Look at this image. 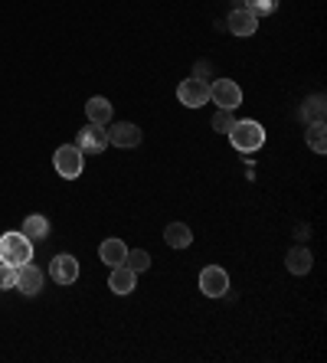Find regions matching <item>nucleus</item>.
Segmentation results:
<instances>
[{"instance_id": "10", "label": "nucleus", "mask_w": 327, "mask_h": 363, "mask_svg": "<svg viewBox=\"0 0 327 363\" xmlns=\"http://www.w3.org/2000/svg\"><path fill=\"white\" fill-rule=\"evenodd\" d=\"M13 288H20L23 295H40V288H43V272L36 269L33 262L17 265V285H13Z\"/></svg>"}, {"instance_id": "16", "label": "nucleus", "mask_w": 327, "mask_h": 363, "mask_svg": "<svg viewBox=\"0 0 327 363\" xmlns=\"http://www.w3.org/2000/svg\"><path fill=\"white\" fill-rule=\"evenodd\" d=\"M20 233H23L30 242H40V239L50 236V220H46V216H26Z\"/></svg>"}, {"instance_id": "20", "label": "nucleus", "mask_w": 327, "mask_h": 363, "mask_svg": "<svg viewBox=\"0 0 327 363\" xmlns=\"http://www.w3.org/2000/svg\"><path fill=\"white\" fill-rule=\"evenodd\" d=\"M125 265H128L131 272H144V269H151V255L144 252V249H128Z\"/></svg>"}, {"instance_id": "11", "label": "nucleus", "mask_w": 327, "mask_h": 363, "mask_svg": "<svg viewBox=\"0 0 327 363\" xmlns=\"http://www.w3.org/2000/svg\"><path fill=\"white\" fill-rule=\"evenodd\" d=\"M226 26H229V33H233V36H252V33H255V26H259V17H255V13H249L245 7H235L233 13H229Z\"/></svg>"}, {"instance_id": "9", "label": "nucleus", "mask_w": 327, "mask_h": 363, "mask_svg": "<svg viewBox=\"0 0 327 363\" xmlns=\"http://www.w3.org/2000/svg\"><path fill=\"white\" fill-rule=\"evenodd\" d=\"M109 144L115 147H138L141 144V128L135 121H118L109 128Z\"/></svg>"}, {"instance_id": "2", "label": "nucleus", "mask_w": 327, "mask_h": 363, "mask_svg": "<svg viewBox=\"0 0 327 363\" xmlns=\"http://www.w3.org/2000/svg\"><path fill=\"white\" fill-rule=\"evenodd\" d=\"M33 259V242L23 236V233H4L0 236V262L4 265H23Z\"/></svg>"}, {"instance_id": "8", "label": "nucleus", "mask_w": 327, "mask_h": 363, "mask_svg": "<svg viewBox=\"0 0 327 363\" xmlns=\"http://www.w3.org/2000/svg\"><path fill=\"white\" fill-rule=\"evenodd\" d=\"M50 275H52V281L56 285H72V281L79 279V259L76 255H56L50 262Z\"/></svg>"}, {"instance_id": "5", "label": "nucleus", "mask_w": 327, "mask_h": 363, "mask_svg": "<svg viewBox=\"0 0 327 363\" xmlns=\"http://www.w3.org/2000/svg\"><path fill=\"white\" fill-rule=\"evenodd\" d=\"M210 99L216 101L219 108L235 111L239 105H243V89H239L233 79H216V82L210 85Z\"/></svg>"}, {"instance_id": "13", "label": "nucleus", "mask_w": 327, "mask_h": 363, "mask_svg": "<svg viewBox=\"0 0 327 363\" xmlns=\"http://www.w3.org/2000/svg\"><path fill=\"white\" fill-rule=\"evenodd\" d=\"M125 255H128V245L121 242V239H105V242L99 245V259L109 265V269L125 265Z\"/></svg>"}, {"instance_id": "17", "label": "nucleus", "mask_w": 327, "mask_h": 363, "mask_svg": "<svg viewBox=\"0 0 327 363\" xmlns=\"http://www.w3.org/2000/svg\"><path fill=\"white\" fill-rule=\"evenodd\" d=\"M285 265H288V272H292V275H308L311 265H314V259H311L308 249H292Z\"/></svg>"}, {"instance_id": "1", "label": "nucleus", "mask_w": 327, "mask_h": 363, "mask_svg": "<svg viewBox=\"0 0 327 363\" xmlns=\"http://www.w3.org/2000/svg\"><path fill=\"white\" fill-rule=\"evenodd\" d=\"M226 135H229V141H233V147L239 154H252L265 144V128H262L259 121H235Z\"/></svg>"}, {"instance_id": "19", "label": "nucleus", "mask_w": 327, "mask_h": 363, "mask_svg": "<svg viewBox=\"0 0 327 363\" xmlns=\"http://www.w3.org/2000/svg\"><path fill=\"white\" fill-rule=\"evenodd\" d=\"M324 111H327V105H324V95H311V99L304 101L301 115H304V118H308V125H311V121H324Z\"/></svg>"}, {"instance_id": "15", "label": "nucleus", "mask_w": 327, "mask_h": 363, "mask_svg": "<svg viewBox=\"0 0 327 363\" xmlns=\"http://www.w3.org/2000/svg\"><path fill=\"white\" fill-rule=\"evenodd\" d=\"M164 242L170 245V249H187V245L193 242V233L187 223H170L167 229H164Z\"/></svg>"}, {"instance_id": "22", "label": "nucleus", "mask_w": 327, "mask_h": 363, "mask_svg": "<svg viewBox=\"0 0 327 363\" xmlns=\"http://www.w3.org/2000/svg\"><path fill=\"white\" fill-rule=\"evenodd\" d=\"M235 125V118H233V111H226V108H219L216 115H213V131H219V135H226L229 128Z\"/></svg>"}, {"instance_id": "21", "label": "nucleus", "mask_w": 327, "mask_h": 363, "mask_svg": "<svg viewBox=\"0 0 327 363\" xmlns=\"http://www.w3.org/2000/svg\"><path fill=\"white\" fill-rule=\"evenodd\" d=\"M243 7L249 13H255V17H269V13L278 10V0H243Z\"/></svg>"}, {"instance_id": "6", "label": "nucleus", "mask_w": 327, "mask_h": 363, "mask_svg": "<svg viewBox=\"0 0 327 363\" xmlns=\"http://www.w3.org/2000/svg\"><path fill=\"white\" fill-rule=\"evenodd\" d=\"M76 147L82 154H101L105 147H109V128H105V125H92V121H89V125L79 131Z\"/></svg>"}, {"instance_id": "23", "label": "nucleus", "mask_w": 327, "mask_h": 363, "mask_svg": "<svg viewBox=\"0 0 327 363\" xmlns=\"http://www.w3.org/2000/svg\"><path fill=\"white\" fill-rule=\"evenodd\" d=\"M13 285H17V269L0 262V291H7V288H13Z\"/></svg>"}, {"instance_id": "18", "label": "nucleus", "mask_w": 327, "mask_h": 363, "mask_svg": "<svg viewBox=\"0 0 327 363\" xmlns=\"http://www.w3.org/2000/svg\"><path fill=\"white\" fill-rule=\"evenodd\" d=\"M304 138H308L311 151H318V154L327 151V128H324V121H311L308 131H304Z\"/></svg>"}, {"instance_id": "7", "label": "nucleus", "mask_w": 327, "mask_h": 363, "mask_svg": "<svg viewBox=\"0 0 327 363\" xmlns=\"http://www.w3.org/2000/svg\"><path fill=\"white\" fill-rule=\"evenodd\" d=\"M200 291L206 298H223L229 291V275L226 269H219V265H206L200 272Z\"/></svg>"}, {"instance_id": "14", "label": "nucleus", "mask_w": 327, "mask_h": 363, "mask_svg": "<svg viewBox=\"0 0 327 363\" xmlns=\"http://www.w3.org/2000/svg\"><path fill=\"white\" fill-rule=\"evenodd\" d=\"M85 111H89V121H92V125H109L111 121V101L101 99V95H92V99L85 101Z\"/></svg>"}, {"instance_id": "4", "label": "nucleus", "mask_w": 327, "mask_h": 363, "mask_svg": "<svg viewBox=\"0 0 327 363\" xmlns=\"http://www.w3.org/2000/svg\"><path fill=\"white\" fill-rule=\"evenodd\" d=\"M177 99H180V105H187V108H200V105L210 101V85L196 76L184 79V82L177 85Z\"/></svg>"}, {"instance_id": "3", "label": "nucleus", "mask_w": 327, "mask_h": 363, "mask_svg": "<svg viewBox=\"0 0 327 363\" xmlns=\"http://www.w3.org/2000/svg\"><path fill=\"white\" fill-rule=\"evenodd\" d=\"M52 164H56V174L66 180H76L79 174H82L85 167V154L79 151L76 144H62L56 151V157H52Z\"/></svg>"}, {"instance_id": "12", "label": "nucleus", "mask_w": 327, "mask_h": 363, "mask_svg": "<svg viewBox=\"0 0 327 363\" xmlns=\"http://www.w3.org/2000/svg\"><path fill=\"white\" fill-rule=\"evenodd\" d=\"M109 288L115 295H131L138 288V272H131L128 265H115L109 275Z\"/></svg>"}]
</instances>
